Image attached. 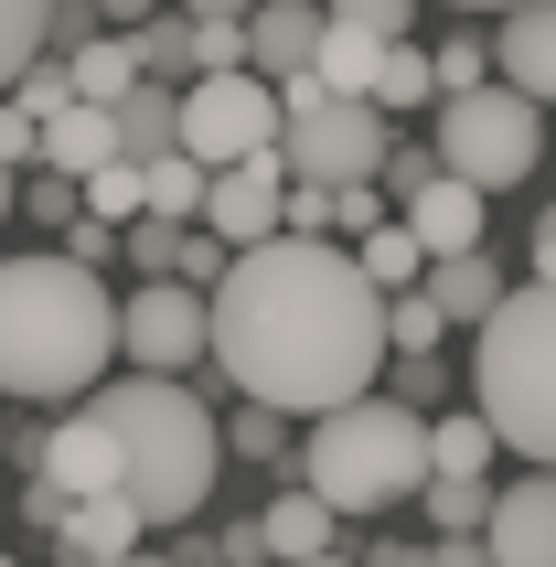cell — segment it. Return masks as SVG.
<instances>
[{"label":"cell","mask_w":556,"mask_h":567,"mask_svg":"<svg viewBox=\"0 0 556 567\" xmlns=\"http://www.w3.org/2000/svg\"><path fill=\"white\" fill-rule=\"evenodd\" d=\"M215 364L236 396H268L278 417H321L364 396L385 364V289L332 236L236 247L215 279Z\"/></svg>","instance_id":"cell-1"},{"label":"cell","mask_w":556,"mask_h":567,"mask_svg":"<svg viewBox=\"0 0 556 567\" xmlns=\"http://www.w3.org/2000/svg\"><path fill=\"white\" fill-rule=\"evenodd\" d=\"M119 364V300L86 257H0V396L75 408Z\"/></svg>","instance_id":"cell-2"},{"label":"cell","mask_w":556,"mask_h":567,"mask_svg":"<svg viewBox=\"0 0 556 567\" xmlns=\"http://www.w3.org/2000/svg\"><path fill=\"white\" fill-rule=\"evenodd\" d=\"M86 408L119 429V461H128V493L151 525H193L204 493H215V461H225V429L204 417L183 375H140L128 364L119 385H86Z\"/></svg>","instance_id":"cell-3"},{"label":"cell","mask_w":556,"mask_h":567,"mask_svg":"<svg viewBox=\"0 0 556 567\" xmlns=\"http://www.w3.org/2000/svg\"><path fill=\"white\" fill-rule=\"evenodd\" d=\"M300 482L332 514H397V504H418V493H429V417L364 385V396H342V408L310 417Z\"/></svg>","instance_id":"cell-4"},{"label":"cell","mask_w":556,"mask_h":567,"mask_svg":"<svg viewBox=\"0 0 556 567\" xmlns=\"http://www.w3.org/2000/svg\"><path fill=\"white\" fill-rule=\"evenodd\" d=\"M471 408L493 417L503 450L556 461V279H514L503 311L471 343Z\"/></svg>","instance_id":"cell-5"},{"label":"cell","mask_w":556,"mask_h":567,"mask_svg":"<svg viewBox=\"0 0 556 567\" xmlns=\"http://www.w3.org/2000/svg\"><path fill=\"white\" fill-rule=\"evenodd\" d=\"M278 161H289V183H374L385 151H397V118L374 107V96H332L321 75H289L278 86Z\"/></svg>","instance_id":"cell-6"},{"label":"cell","mask_w":556,"mask_h":567,"mask_svg":"<svg viewBox=\"0 0 556 567\" xmlns=\"http://www.w3.org/2000/svg\"><path fill=\"white\" fill-rule=\"evenodd\" d=\"M535 161H546V118H535L525 86L482 75V86L439 96V172H461V183H482V193H514Z\"/></svg>","instance_id":"cell-7"},{"label":"cell","mask_w":556,"mask_h":567,"mask_svg":"<svg viewBox=\"0 0 556 567\" xmlns=\"http://www.w3.org/2000/svg\"><path fill=\"white\" fill-rule=\"evenodd\" d=\"M278 75L257 64H225V75H193L183 86V151L193 161H247V151H278Z\"/></svg>","instance_id":"cell-8"},{"label":"cell","mask_w":556,"mask_h":567,"mask_svg":"<svg viewBox=\"0 0 556 567\" xmlns=\"http://www.w3.org/2000/svg\"><path fill=\"white\" fill-rule=\"evenodd\" d=\"M119 353L140 364V375H193V364H215V289L151 279L140 300H119Z\"/></svg>","instance_id":"cell-9"},{"label":"cell","mask_w":556,"mask_h":567,"mask_svg":"<svg viewBox=\"0 0 556 567\" xmlns=\"http://www.w3.org/2000/svg\"><path fill=\"white\" fill-rule=\"evenodd\" d=\"M278 215H289V161H278V151L215 161V183H204V225H215L225 247H268Z\"/></svg>","instance_id":"cell-10"},{"label":"cell","mask_w":556,"mask_h":567,"mask_svg":"<svg viewBox=\"0 0 556 567\" xmlns=\"http://www.w3.org/2000/svg\"><path fill=\"white\" fill-rule=\"evenodd\" d=\"M32 482H54L64 504H75V493H128L119 429H107V417H96V408L54 417V429H43V450H32Z\"/></svg>","instance_id":"cell-11"},{"label":"cell","mask_w":556,"mask_h":567,"mask_svg":"<svg viewBox=\"0 0 556 567\" xmlns=\"http://www.w3.org/2000/svg\"><path fill=\"white\" fill-rule=\"evenodd\" d=\"M482 546H493V567H556V461H535V482L493 493Z\"/></svg>","instance_id":"cell-12"},{"label":"cell","mask_w":556,"mask_h":567,"mask_svg":"<svg viewBox=\"0 0 556 567\" xmlns=\"http://www.w3.org/2000/svg\"><path fill=\"white\" fill-rule=\"evenodd\" d=\"M321 22H332L321 0H257V11H247V64H257V75H278V86H289V75H310Z\"/></svg>","instance_id":"cell-13"},{"label":"cell","mask_w":556,"mask_h":567,"mask_svg":"<svg viewBox=\"0 0 556 567\" xmlns=\"http://www.w3.org/2000/svg\"><path fill=\"white\" fill-rule=\"evenodd\" d=\"M482 204H493L482 183L429 172V183L406 193V225H418V247H429V257H461V247H482Z\"/></svg>","instance_id":"cell-14"},{"label":"cell","mask_w":556,"mask_h":567,"mask_svg":"<svg viewBox=\"0 0 556 567\" xmlns=\"http://www.w3.org/2000/svg\"><path fill=\"white\" fill-rule=\"evenodd\" d=\"M493 54H503V86H525L535 107H556V0H514Z\"/></svg>","instance_id":"cell-15"},{"label":"cell","mask_w":556,"mask_h":567,"mask_svg":"<svg viewBox=\"0 0 556 567\" xmlns=\"http://www.w3.org/2000/svg\"><path fill=\"white\" fill-rule=\"evenodd\" d=\"M54 536L64 557H128V546H151V514H140V493H75Z\"/></svg>","instance_id":"cell-16"},{"label":"cell","mask_w":556,"mask_h":567,"mask_svg":"<svg viewBox=\"0 0 556 567\" xmlns=\"http://www.w3.org/2000/svg\"><path fill=\"white\" fill-rule=\"evenodd\" d=\"M43 161H54V172H75V183H86L96 161H119V107H96V96L54 107V118H43Z\"/></svg>","instance_id":"cell-17"},{"label":"cell","mask_w":556,"mask_h":567,"mask_svg":"<svg viewBox=\"0 0 556 567\" xmlns=\"http://www.w3.org/2000/svg\"><path fill=\"white\" fill-rule=\"evenodd\" d=\"M503 289H514V279H503V268H493V247L429 257V300H439V311H450V321H493V311H503Z\"/></svg>","instance_id":"cell-18"},{"label":"cell","mask_w":556,"mask_h":567,"mask_svg":"<svg viewBox=\"0 0 556 567\" xmlns=\"http://www.w3.org/2000/svg\"><path fill=\"white\" fill-rule=\"evenodd\" d=\"M257 525H268V557H278V567H300V557H332V525H342V514L321 504L310 482H289V493H278Z\"/></svg>","instance_id":"cell-19"},{"label":"cell","mask_w":556,"mask_h":567,"mask_svg":"<svg viewBox=\"0 0 556 567\" xmlns=\"http://www.w3.org/2000/svg\"><path fill=\"white\" fill-rule=\"evenodd\" d=\"M172 140H183V86L140 75V86L119 96V151H128V161H161Z\"/></svg>","instance_id":"cell-20"},{"label":"cell","mask_w":556,"mask_h":567,"mask_svg":"<svg viewBox=\"0 0 556 567\" xmlns=\"http://www.w3.org/2000/svg\"><path fill=\"white\" fill-rule=\"evenodd\" d=\"M374 64H385V32H364V22H321V54H310V75L332 96H374Z\"/></svg>","instance_id":"cell-21"},{"label":"cell","mask_w":556,"mask_h":567,"mask_svg":"<svg viewBox=\"0 0 556 567\" xmlns=\"http://www.w3.org/2000/svg\"><path fill=\"white\" fill-rule=\"evenodd\" d=\"M493 417L471 408V417H429V472H450V482H493Z\"/></svg>","instance_id":"cell-22"},{"label":"cell","mask_w":556,"mask_h":567,"mask_svg":"<svg viewBox=\"0 0 556 567\" xmlns=\"http://www.w3.org/2000/svg\"><path fill=\"white\" fill-rule=\"evenodd\" d=\"M75 96H96V107H119L128 86H140V43H128V32H96V43H75Z\"/></svg>","instance_id":"cell-23"},{"label":"cell","mask_w":556,"mask_h":567,"mask_svg":"<svg viewBox=\"0 0 556 567\" xmlns=\"http://www.w3.org/2000/svg\"><path fill=\"white\" fill-rule=\"evenodd\" d=\"M140 172H151V215L204 225V183H215V161H193L183 140H172V151H161V161H140Z\"/></svg>","instance_id":"cell-24"},{"label":"cell","mask_w":556,"mask_h":567,"mask_svg":"<svg viewBox=\"0 0 556 567\" xmlns=\"http://www.w3.org/2000/svg\"><path fill=\"white\" fill-rule=\"evenodd\" d=\"M374 107H385V118H418V107H439V64L418 54V43H385V64H374Z\"/></svg>","instance_id":"cell-25"},{"label":"cell","mask_w":556,"mask_h":567,"mask_svg":"<svg viewBox=\"0 0 556 567\" xmlns=\"http://www.w3.org/2000/svg\"><path fill=\"white\" fill-rule=\"evenodd\" d=\"M439 332H450V311L429 300V279H418V289H385V353L429 364V353H439Z\"/></svg>","instance_id":"cell-26"},{"label":"cell","mask_w":556,"mask_h":567,"mask_svg":"<svg viewBox=\"0 0 556 567\" xmlns=\"http://www.w3.org/2000/svg\"><path fill=\"white\" fill-rule=\"evenodd\" d=\"M353 257H364V279H374V289H418V279H429V247H418V225H406V215H397V225H374Z\"/></svg>","instance_id":"cell-27"},{"label":"cell","mask_w":556,"mask_h":567,"mask_svg":"<svg viewBox=\"0 0 556 567\" xmlns=\"http://www.w3.org/2000/svg\"><path fill=\"white\" fill-rule=\"evenodd\" d=\"M128 43H140V75H161V86H193V11H172V22H128Z\"/></svg>","instance_id":"cell-28"},{"label":"cell","mask_w":556,"mask_h":567,"mask_svg":"<svg viewBox=\"0 0 556 567\" xmlns=\"http://www.w3.org/2000/svg\"><path fill=\"white\" fill-rule=\"evenodd\" d=\"M43 11H54V0H0V96L22 86V64L43 54Z\"/></svg>","instance_id":"cell-29"},{"label":"cell","mask_w":556,"mask_h":567,"mask_svg":"<svg viewBox=\"0 0 556 567\" xmlns=\"http://www.w3.org/2000/svg\"><path fill=\"white\" fill-rule=\"evenodd\" d=\"M429 514H439V536H482V525H493V482H450V472H429Z\"/></svg>","instance_id":"cell-30"},{"label":"cell","mask_w":556,"mask_h":567,"mask_svg":"<svg viewBox=\"0 0 556 567\" xmlns=\"http://www.w3.org/2000/svg\"><path fill=\"white\" fill-rule=\"evenodd\" d=\"M225 450H236V461H278V450H289V417H278L268 396H247L236 429H225Z\"/></svg>","instance_id":"cell-31"},{"label":"cell","mask_w":556,"mask_h":567,"mask_svg":"<svg viewBox=\"0 0 556 567\" xmlns=\"http://www.w3.org/2000/svg\"><path fill=\"white\" fill-rule=\"evenodd\" d=\"M11 96H22L32 118H54V107H75V64H64V54H32V64H22V86H11Z\"/></svg>","instance_id":"cell-32"},{"label":"cell","mask_w":556,"mask_h":567,"mask_svg":"<svg viewBox=\"0 0 556 567\" xmlns=\"http://www.w3.org/2000/svg\"><path fill=\"white\" fill-rule=\"evenodd\" d=\"M385 225V183H332V236H374Z\"/></svg>","instance_id":"cell-33"},{"label":"cell","mask_w":556,"mask_h":567,"mask_svg":"<svg viewBox=\"0 0 556 567\" xmlns=\"http://www.w3.org/2000/svg\"><path fill=\"white\" fill-rule=\"evenodd\" d=\"M96 22H107L96 0H54V11H43V54H75V43H96Z\"/></svg>","instance_id":"cell-34"},{"label":"cell","mask_w":556,"mask_h":567,"mask_svg":"<svg viewBox=\"0 0 556 567\" xmlns=\"http://www.w3.org/2000/svg\"><path fill=\"white\" fill-rule=\"evenodd\" d=\"M247 64V22H193V75H225Z\"/></svg>","instance_id":"cell-35"},{"label":"cell","mask_w":556,"mask_h":567,"mask_svg":"<svg viewBox=\"0 0 556 567\" xmlns=\"http://www.w3.org/2000/svg\"><path fill=\"white\" fill-rule=\"evenodd\" d=\"M225 257H236V247H225L215 225H183V268H172V279H193V289H215V279H225Z\"/></svg>","instance_id":"cell-36"},{"label":"cell","mask_w":556,"mask_h":567,"mask_svg":"<svg viewBox=\"0 0 556 567\" xmlns=\"http://www.w3.org/2000/svg\"><path fill=\"white\" fill-rule=\"evenodd\" d=\"M439 96H461V86H482V75H493V43H439Z\"/></svg>","instance_id":"cell-37"},{"label":"cell","mask_w":556,"mask_h":567,"mask_svg":"<svg viewBox=\"0 0 556 567\" xmlns=\"http://www.w3.org/2000/svg\"><path fill=\"white\" fill-rule=\"evenodd\" d=\"M0 161L22 172V161H43V118H32L22 96H0Z\"/></svg>","instance_id":"cell-38"},{"label":"cell","mask_w":556,"mask_h":567,"mask_svg":"<svg viewBox=\"0 0 556 567\" xmlns=\"http://www.w3.org/2000/svg\"><path fill=\"white\" fill-rule=\"evenodd\" d=\"M278 236H332V183H289V215Z\"/></svg>","instance_id":"cell-39"},{"label":"cell","mask_w":556,"mask_h":567,"mask_svg":"<svg viewBox=\"0 0 556 567\" xmlns=\"http://www.w3.org/2000/svg\"><path fill=\"white\" fill-rule=\"evenodd\" d=\"M429 172H439V140H397V151H385V172H374V183H397V204H406V193L429 183Z\"/></svg>","instance_id":"cell-40"},{"label":"cell","mask_w":556,"mask_h":567,"mask_svg":"<svg viewBox=\"0 0 556 567\" xmlns=\"http://www.w3.org/2000/svg\"><path fill=\"white\" fill-rule=\"evenodd\" d=\"M342 22H364V32H385V43H406V22H418V0H332Z\"/></svg>","instance_id":"cell-41"},{"label":"cell","mask_w":556,"mask_h":567,"mask_svg":"<svg viewBox=\"0 0 556 567\" xmlns=\"http://www.w3.org/2000/svg\"><path fill=\"white\" fill-rule=\"evenodd\" d=\"M107 247H128V225H107V215H75V225H64V257H86V268H96Z\"/></svg>","instance_id":"cell-42"},{"label":"cell","mask_w":556,"mask_h":567,"mask_svg":"<svg viewBox=\"0 0 556 567\" xmlns=\"http://www.w3.org/2000/svg\"><path fill=\"white\" fill-rule=\"evenodd\" d=\"M418 567H493V546H482V536H439Z\"/></svg>","instance_id":"cell-43"},{"label":"cell","mask_w":556,"mask_h":567,"mask_svg":"<svg viewBox=\"0 0 556 567\" xmlns=\"http://www.w3.org/2000/svg\"><path fill=\"white\" fill-rule=\"evenodd\" d=\"M183 11H193V22H247L257 0H183Z\"/></svg>","instance_id":"cell-44"},{"label":"cell","mask_w":556,"mask_h":567,"mask_svg":"<svg viewBox=\"0 0 556 567\" xmlns=\"http://www.w3.org/2000/svg\"><path fill=\"white\" fill-rule=\"evenodd\" d=\"M75 567H183V557H151V546H128V557H75Z\"/></svg>","instance_id":"cell-45"},{"label":"cell","mask_w":556,"mask_h":567,"mask_svg":"<svg viewBox=\"0 0 556 567\" xmlns=\"http://www.w3.org/2000/svg\"><path fill=\"white\" fill-rule=\"evenodd\" d=\"M96 11H107V22H119V32H128V22H151L161 0H96Z\"/></svg>","instance_id":"cell-46"},{"label":"cell","mask_w":556,"mask_h":567,"mask_svg":"<svg viewBox=\"0 0 556 567\" xmlns=\"http://www.w3.org/2000/svg\"><path fill=\"white\" fill-rule=\"evenodd\" d=\"M535 279H556V215L535 225Z\"/></svg>","instance_id":"cell-47"},{"label":"cell","mask_w":556,"mask_h":567,"mask_svg":"<svg viewBox=\"0 0 556 567\" xmlns=\"http://www.w3.org/2000/svg\"><path fill=\"white\" fill-rule=\"evenodd\" d=\"M439 11H514V0H439Z\"/></svg>","instance_id":"cell-48"},{"label":"cell","mask_w":556,"mask_h":567,"mask_svg":"<svg viewBox=\"0 0 556 567\" xmlns=\"http://www.w3.org/2000/svg\"><path fill=\"white\" fill-rule=\"evenodd\" d=\"M0 215H11V161H0Z\"/></svg>","instance_id":"cell-49"},{"label":"cell","mask_w":556,"mask_h":567,"mask_svg":"<svg viewBox=\"0 0 556 567\" xmlns=\"http://www.w3.org/2000/svg\"><path fill=\"white\" fill-rule=\"evenodd\" d=\"M300 567H342V557H300Z\"/></svg>","instance_id":"cell-50"},{"label":"cell","mask_w":556,"mask_h":567,"mask_svg":"<svg viewBox=\"0 0 556 567\" xmlns=\"http://www.w3.org/2000/svg\"><path fill=\"white\" fill-rule=\"evenodd\" d=\"M0 567H11V557H0Z\"/></svg>","instance_id":"cell-51"}]
</instances>
